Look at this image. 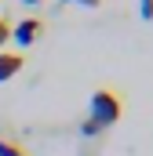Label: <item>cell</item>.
<instances>
[{"instance_id": "6da1fadb", "label": "cell", "mask_w": 153, "mask_h": 156, "mask_svg": "<svg viewBox=\"0 0 153 156\" xmlns=\"http://www.w3.org/2000/svg\"><path fill=\"white\" fill-rule=\"evenodd\" d=\"M88 120H91L99 131L113 127L117 120H120V94L110 91V87H99V91L91 94V102H88Z\"/></svg>"}, {"instance_id": "7a4b0ae2", "label": "cell", "mask_w": 153, "mask_h": 156, "mask_svg": "<svg viewBox=\"0 0 153 156\" xmlns=\"http://www.w3.org/2000/svg\"><path fill=\"white\" fill-rule=\"evenodd\" d=\"M11 37H15V44L29 47V44H37V40L44 37V22H40V18H22L18 26H11Z\"/></svg>"}, {"instance_id": "3957f363", "label": "cell", "mask_w": 153, "mask_h": 156, "mask_svg": "<svg viewBox=\"0 0 153 156\" xmlns=\"http://www.w3.org/2000/svg\"><path fill=\"white\" fill-rule=\"evenodd\" d=\"M22 66H26V58L18 51H0V83L11 80L15 73H22Z\"/></svg>"}, {"instance_id": "277c9868", "label": "cell", "mask_w": 153, "mask_h": 156, "mask_svg": "<svg viewBox=\"0 0 153 156\" xmlns=\"http://www.w3.org/2000/svg\"><path fill=\"white\" fill-rule=\"evenodd\" d=\"M0 156H29L18 142H11V138H0Z\"/></svg>"}, {"instance_id": "5b68a950", "label": "cell", "mask_w": 153, "mask_h": 156, "mask_svg": "<svg viewBox=\"0 0 153 156\" xmlns=\"http://www.w3.org/2000/svg\"><path fill=\"white\" fill-rule=\"evenodd\" d=\"M139 18L153 22V0H139Z\"/></svg>"}, {"instance_id": "8992f818", "label": "cell", "mask_w": 153, "mask_h": 156, "mask_svg": "<svg viewBox=\"0 0 153 156\" xmlns=\"http://www.w3.org/2000/svg\"><path fill=\"white\" fill-rule=\"evenodd\" d=\"M11 40V22L7 18H0V51H4V44Z\"/></svg>"}, {"instance_id": "52a82bcc", "label": "cell", "mask_w": 153, "mask_h": 156, "mask_svg": "<svg viewBox=\"0 0 153 156\" xmlns=\"http://www.w3.org/2000/svg\"><path fill=\"white\" fill-rule=\"evenodd\" d=\"M80 131H84V134H88V138H91V134H99V127H95V123H91V120H84V123H80Z\"/></svg>"}, {"instance_id": "ba28073f", "label": "cell", "mask_w": 153, "mask_h": 156, "mask_svg": "<svg viewBox=\"0 0 153 156\" xmlns=\"http://www.w3.org/2000/svg\"><path fill=\"white\" fill-rule=\"evenodd\" d=\"M73 4H80V7H99L102 0H73Z\"/></svg>"}, {"instance_id": "9c48e42d", "label": "cell", "mask_w": 153, "mask_h": 156, "mask_svg": "<svg viewBox=\"0 0 153 156\" xmlns=\"http://www.w3.org/2000/svg\"><path fill=\"white\" fill-rule=\"evenodd\" d=\"M22 4H29V7H37V4H44V0H22Z\"/></svg>"}, {"instance_id": "30bf717a", "label": "cell", "mask_w": 153, "mask_h": 156, "mask_svg": "<svg viewBox=\"0 0 153 156\" xmlns=\"http://www.w3.org/2000/svg\"><path fill=\"white\" fill-rule=\"evenodd\" d=\"M62 4H73V0H62Z\"/></svg>"}]
</instances>
